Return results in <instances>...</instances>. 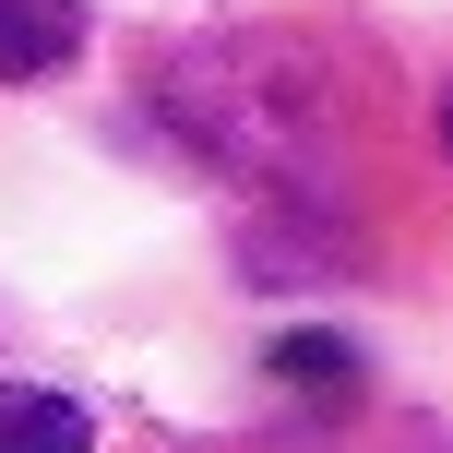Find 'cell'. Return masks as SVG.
<instances>
[{"label": "cell", "instance_id": "1", "mask_svg": "<svg viewBox=\"0 0 453 453\" xmlns=\"http://www.w3.org/2000/svg\"><path fill=\"white\" fill-rule=\"evenodd\" d=\"M167 119L180 143L226 180H263V191H298L334 132L322 108V60L287 36H215V48H180L167 60Z\"/></svg>", "mask_w": 453, "mask_h": 453}, {"label": "cell", "instance_id": "4", "mask_svg": "<svg viewBox=\"0 0 453 453\" xmlns=\"http://www.w3.org/2000/svg\"><path fill=\"white\" fill-rule=\"evenodd\" d=\"M274 382L311 394V406H346V394H358V346L346 334H287L274 346Z\"/></svg>", "mask_w": 453, "mask_h": 453}, {"label": "cell", "instance_id": "5", "mask_svg": "<svg viewBox=\"0 0 453 453\" xmlns=\"http://www.w3.org/2000/svg\"><path fill=\"white\" fill-rule=\"evenodd\" d=\"M441 156H453V96H441Z\"/></svg>", "mask_w": 453, "mask_h": 453}, {"label": "cell", "instance_id": "2", "mask_svg": "<svg viewBox=\"0 0 453 453\" xmlns=\"http://www.w3.org/2000/svg\"><path fill=\"white\" fill-rule=\"evenodd\" d=\"M84 48V0H0V84H48Z\"/></svg>", "mask_w": 453, "mask_h": 453}, {"label": "cell", "instance_id": "3", "mask_svg": "<svg viewBox=\"0 0 453 453\" xmlns=\"http://www.w3.org/2000/svg\"><path fill=\"white\" fill-rule=\"evenodd\" d=\"M96 441V418L72 406V394H48V382H0V453H84Z\"/></svg>", "mask_w": 453, "mask_h": 453}]
</instances>
